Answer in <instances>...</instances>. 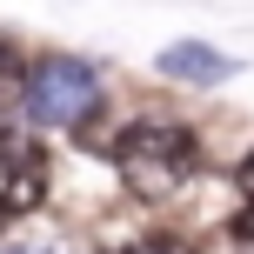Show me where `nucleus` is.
Here are the masks:
<instances>
[{
	"label": "nucleus",
	"instance_id": "obj_1",
	"mask_svg": "<svg viewBox=\"0 0 254 254\" xmlns=\"http://www.w3.org/2000/svg\"><path fill=\"white\" fill-rule=\"evenodd\" d=\"M201 167V140H194L188 121H167V114H140L114 134V174L127 181V194L140 201H167L181 194Z\"/></svg>",
	"mask_w": 254,
	"mask_h": 254
},
{
	"label": "nucleus",
	"instance_id": "obj_6",
	"mask_svg": "<svg viewBox=\"0 0 254 254\" xmlns=\"http://www.w3.org/2000/svg\"><path fill=\"white\" fill-rule=\"evenodd\" d=\"M7 101H20V67H13V54L0 47V114H7Z\"/></svg>",
	"mask_w": 254,
	"mask_h": 254
},
{
	"label": "nucleus",
	"instance_id": "obj_5",
	"mask_svg": "<svg viewBox=\"0 0 254 254\" xmlns=\"http://www.w3.org/2000/svg\"><path fill=\"white\" fill-rule=\"evenodd\" d=\"M228 241H234V254H254V207H241L228 221Z\"/></svg>",
	"mask_w": 254,
	"mask_h": 254
},
{
	"label": "nucleus",
	"instance_id": "obj_7",
	"mask_svg": "<svg viewBox=\"0 0 254 254\" xmlns=\"http://www.w3.org/2000/svg\"><path fill=\"white\" fill-rule=\"evenodd\" d=\"M134 254H188V248H181V241H174V234H147V241H140Z\"/></svg>",
	"mask_w": 254,
	"mask_h": 254
},
{
	"label": "nucleus",
	"instance_id": "obj_4",
	"mask_svg": "<svg viewBox=\"0 0 254 254\" xmlns=\"http://www.w3.org/2000/svg\"><path fill=\"white\" fill-rule=\"evenodd\" d=\"M154 67H161L167 80H194V87L241 74V61H234V54H221V47H207V40H174V47L154 54Z\"/></svg>",
	"mask_w": 254,
	"mask_h": 254
},
{
	"label": "nucleus",
	"instance_id": "obj_9",
	"mask_svg": "<svg viewBox=\"0 0 254 254\" xmlns=\"http://www.w3.org/2000/svg\"><path fill=\"white\" fill-rule=\"evenodd\" d=\"M0 254H61V248H47V241H20V248H0Z\"/></svg>",
	"mask_w": 254,
	"mask_h": 254
},
{
	"label": "nucleus",
	"instance_id": "obj_3",
	"mask_svg": "<svg viewBox=\"0 0 254 254\" xmlns=\"http://www.w3.org/2000/svg\"><path fill=\"white\" fill-rule=\"evenodd\" d=\"M47 201V161L20 140H0V221H20Z\"/></svg>",
	"mask_w": 254,
	"mask_h": 254
},
{
	"label": "nucleus",
	"instance_id": "obj_2",
	"mask_svg": "<svg viewBox=\"0 0 254 254\" xmlns=\"http://www.w3.org/2000/svg\"><path fill=\"white\" fill-rule=\"evenodd\" d=\"M20 107L34 127H80L101 107V74L87 61H74V54H54V61L20 74Z\"/></svg>",
	"mask_w": 254,
	"mask_h": 254
},
{
	"label": "nucleus",
	"instance_id": "obj_8",
	"mask_svg": "<svg viewBox=\"0 0 254 254\" xmlns=\"http://www.w3.org/2000/svg\"><path fill=\"white\" fill-rule=\"evenodd\" d=\"M234 181H241V201L254 207V154H248V161H241V174H234Z\"/></svg>",
	"mask_w": 254,
	"mask_h": 254
}]
</instances>
